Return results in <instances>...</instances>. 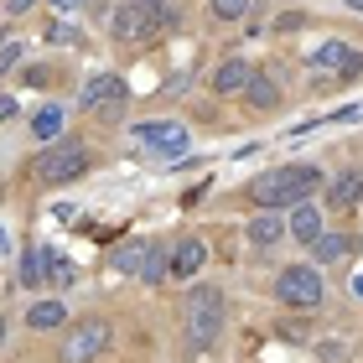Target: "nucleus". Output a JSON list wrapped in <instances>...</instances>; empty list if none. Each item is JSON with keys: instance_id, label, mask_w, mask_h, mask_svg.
<instances>
[{"instance_id": "18", "label": "nucleus", "mask_w": 363, "mask_h": 363, "mask_svg": "<svg viewBox=\"0 0 363 363\" xmlns=\"http://www.w3.org/2000/svg\"><path fill=\"white\" fill-rule=\"evenodd\" d=\"M167 270H172V255L151 239V250H145V259H140V280H167Z\"/></svg>"}, {"instance_id": "23", "label": "nucleus", "mask_w": 363, "mask_h": 363, "mask_svg": "<svg viewBox=\"0 0 363 363\" xmlns=\"http://www.w3.org/2000/svg\"><path fill=\"white\" fill-rule=\"evenodd\" d=\"M16 57H21V42H11V37H6V42H0V73H6Z\"/></svg>"}, {"instance_id": "31", "label": "nucleus", "mask_w": 363, "mask_h": 363, "mask_svg": "<svg viewBox=\"0 0 363 363\" xmlns=\"http://www.w3.org/2000/svg\"><path fill=\"white\" fill-rule=\"evenodd\" d=\"M348 6H353V11H358V6H363V0H348Z\"/></svg>"}, {"instance_id": "30", "label": "nucleus", "mask_w": 363, "mask_h": 363, "mask_svg": "<svg viewBox=\"0 0 363 363\" xmlns=\"http://www.w3.org/2000/svg\"><path fill=\"white\" fill-rule=\"evenodd\" d=\"M135 6H156V0H135Z\"/></svg>"}, {"instance_id": "15", "label": "nucleus", "mask_w": 363, "mask_h": 363, "mask_svg": "<svg viewBox=\"0 0 363 363\" xmlns=\"http://www.w3.org/2000/svg\"><path fill=\"white\" fill-rule=\"evenodd\" d=\"M52 275V250H26L21 255V286H42Z\"/></svg>"}, {"instance_id": "6", "label": "nucleus", "mask_w": 363, "mask_h": 363, "mask_svg": "<svg viewBox=\"0 0 363 363\" xmlns=\"http://www.w3.org/2000/svg\"><path fill=\"white\" fill-rule=\"evenodd\" d=\"M135 145L161 151V156H177V151H187V145H192V135L182 125H172V120H145V125H135Z\"/></svg>"}, {"instance_id": "25", "label": "nucleus", "mask_w": 363, "mask_h": 363, "mask_svg": "<svg viewBox=\"0 0 363 363\" xmlns=\"http://www.w3.org/2000/svg\"><path fill=\"white\" fill-rule=\"evenodd\" d=\"M31 6H37V0H6V11H11V16H21V11H31Z\"/></svg>"}, {"instance_id": "21", "label": "nucleus", "mask_w": 363, "mask_h": 363, "mask_svg": "<svg viewBox=\"0 0 363 363\" xmlns=\"http://www.w3.org/2000/svg\"><path fill=\"white\" fill-rule=\"evenodd\" d=\"M57 130H62V109H57V104H52V109H42L37 120H31V135H37V140H52Z\"/></svg>"}, {"instance_id": "22", "label": "nucleus", "mask_w": 363, "mask_h": 363, "mask_svg": "<svg viewBox=\"0 0 363 363\" xmlns=\"http://www.w3.org/2000/svg\"><path fill=\"white\" fill-rule=\"evenodd\" d=\"M244 11H250V0H213V16H218V21H239Z\"/></svg>"}, {"instance_id": "9", "label": "nucleus", "mask_w": 363, "mask_h": 363, "mask_svg": "<svg viewBox=\"0 0 363 363\" xmlns=\"http://www.w3.org/2000/svg\"><path fill=\"white\" fill-rule=\"evenodd\" d=\"M156 21H151V6H135V0H125L120 11H114V37L120 42H135V37H145Z\"/></svg>"}, {"instance_id": "19", "label": "nucleus", "mask_w": 363, "mask_h": 363, "mask_svg": "<svg viewBox=\"0 0 363 363\" xmlns=\"http://www.w3.org/2000/svg\"><path fill=\"white\" fill-rule=\"evenodd\" d=\"M327 203H333V208H348V203H358V172H342V177L333 182V192H327Z\"/></svg>"}, {"instance_id": "11", "label": "nucleus", "mask_w": 363, "mask_h": 363, "mask_svg": "<svg viewBox=\"0 0 363 363\" xmlns=\"http://www.w3.org/2000/svg\"><path fill=\"white\" fill-rule=\"evenodd\" d=\"M286 234H291V239H301V244H311V239L322 234V208L311 203V197L291 208V223H286Z\"/></svg>"}, {"instance_id": "14", "label": "nucleus", "mask_w": 363, "mask_h": 363, "mask_svg": "<svg viewBox=\"0 0 363 363\" xmlns=\"http://www.w3.org/2000/svg\"><path fill=\"white\" fill-rule=\"evenodd\" d=\"M68 322V306L62 301H37L26 311V327H37V333H52V327H62Z\"/></svg>"}, {"instance_id": "3", "label": "nucleus", "mask_w": 363, "mask_h": 363, "mask_svg": "<svg viewBox=\"0 0 363 363\" xmlns=\"http://www.w3.org/2000/svg\"><path fill=\"white\" fill-rule=\"evenodd\" d=\"M89 145L84 140H57V145H47V151L37 156V177L47 182V187H62V182H78L89 172Z\"/></svg>"}, {"instance_id": "5", "label": "nucleus", "mask_w": 363, "mask_h": 363, "mask_svg": "<svg viewBox=\"0 0 363 363\" xmlns=\"http://www.w3.org/2000/svg\"><path fill=\"white\" fill-rule=\"evenodd\" d=\"M275 296L286 306H317L322 301V270L317 265H286L275 275Z\"/></svg>"}, {"instance_id": "12", "label": "nucleus", "mask_w": 363, "mask_h": 363, "mask_svg": "<svg viewBox=\"0 0 363 363\" xmlns=\"http://www.w3.org/2000/svg\"><path fill=\"white\" fill-rule=\"evenodd\" d=\"M244 234H250V244H255V250H270V244H280V239H286V223H280V213H275V208H265V213H259V218H255L250 228H244Z\"/></svg>"}, {"instance_id": "1", "label": "nucleus", "mask_w": 363, "mask_h": 363, "mask_svg": "<svg viewBox=\"0 0 363 363\" xmlns=\"http://www.w3.org/2000/svg\"><path fill=\"white\" fill-rule=\"evenodd\" d=\"M322 182L327 177L317 167H275V172L250 182V197L259 208H296V203H306L311 192H322Z\"/></svg>"}, {"instance_id": "28", "label": "nucleus", "mask_w": 363, "mask_h": 363, "mask_svg": "<svg viewBox=\"0 0 363 363\" xmlns=\"http://www.w3.org/2000/svg\"><path fill=\"white\" fill-rule=\"evenodd\" d=\"M0 342H6V317H0Z\"/></svg>"}, {"instance_id": "10", "label": "nucleus", "mask_w": 363, "mask_h": 363, "mask_svg": "<svg viewBox=\"0 0 363 363\" xmlns=\"http://www.w3.org/2000/svg\"><path fill=\"white\" fill-rule=\"evenodd\" d=\"M250 78H255V68L244 57H223L218 68H213V89H218V94H244Z\"/></svg>"}, {"instance_id": "27", "label": "nucleus", "mask_w": 363, "mask_h": 363, "mask_svg": "<svg viewBox=\"0 0 363 363\" xmlns=\"http://www.w3.org/2000/svg\"><path fill=\"white\" fill-rule=\"evenodd\" d=\"M358 203H363V172H358Z\"/></svg>"}, {"instance_id": "2", "label": "nucleus", "mask_w": 363, "mask_h": 363, "mask_svg": "<svg viewBox=\"0 0 363 363\" xmlns=\"http://www.w3.org/2000/svg\"><path fill=\"white\" fill-rule=\"evenodd\" d=\"M218 333H223V291L192 286L187 301H182V337H187V348L203 353L218 342Z\"/></svg>"}, {"instance_id": "29", "label": "nucleus", "mask_w": 363, "mask_h": 363, "mask_svg": "<svg viewBox=\"0 0 363 363\" xmlns=\"http://www.w3.org/2000/svg\"><path fill=\"white\" fill-rule=\"evenodd\" d=\"M353 291H358V296H363V275H358V286H353Z\"/></svg>"}, {"instance_id": "4", "label": "nucleus", "mask_w": 363, "mask_h": 363, "mask_svg": "<svg viewBox=\"0 0 363 363\" xmlns=\"http://www.w3.org/2000/svg\"><path fill=\"white\" fill-rule=\"evenodd\" d=\"M104 348H109V322L104 317H84V322H73L68 333H62L57 358L62 363H89V358H99Z\"/></svg>"}, {"instance_id": "8", "label": "nucleus", "mask_w": 363, "mask_h": 363, "mask_svg": "<svg viewBox=\"0 0 363 363\" xmlns=\"http://www.w3.org/2000/svg\"><path fill=\"white\" fill-rule=\"evenodd\" d=\"M125 78L120 73H94L89 78V84H84V104L89 109H99V104H104V109H114V104H125Z\"/></svg>"}, {"instance_id": "26", "label": "nucleus", "mask_w": 363, "mask_h": 363, "mask_svg": "<svg viewBox=\"0 0 363 363\" xmlns=\"http://www.w3.org/2000/svg\"><path fill=\"white\" fill-rule=\"evenodd\" d=\"M52 6H68V11H73V6H78V0H52Z\"/></svg>"}, {"instance_id": "7", "label": "nucleus", "mask_w": 363, "mask_h": 363, "mask_svg": "<svg viewBox=\"0 0 363 363\" xmlns=\"http://www.w3.org/2000/svg\"><path fill=\"white\" fill-rule=\"evenodd\" d=\"M306 68H317V73H337V78H358L363 73V52L348 42H322L317 52H311Z\"/></svg>"}, {"instance_id": "13", "label": "nucleus", "mask_w": 363, "mask_h": 363, "mask_svg": "<svg viewBox=\"0 0 363 363\" xmlns=\"http://www.w3.org/2000/svg\"><path fill=\"white\" fill-rule=\"evenodd\" d=\"M203 259H208L203 239H182L177 250H172V275H177V280H187V275H197V270H203Z\"/></svg>"}, {"instance_id": "20", "label": "nucleus", "mask_w": 363, "mask_h": 363, "mask_svg": "<svg viewBox=\"0 0 363 363\" xmlns=\"http://www.w3.org/2000/svg\"><path fill=\"white\" fill-rule=\"evenodd\" d=\"M342 250H348V244H342V234H327V228H322L317 239H311V259H317V265H327V259H337Z\"/></svg>"}, {"instance_id": "24", "label": "nucleus", "mask_w": 363, "mask_h": 363, "mask_svg": "<svg viewBox=\"0 0 363 363\" xmlns=\"http://www.w3.org/2000/svg\"><path fill=\"white\" fill-rule=\"evenodd\" d=\"M0 120H16V99L11 94H0Z\"/></svg>"}, {"instance_id": "16", "label": "nucleus", "mask_w": 363, "mask_h": 363, "mask_svg": "<svg viewBox=\"0 0 363 363\" xmlns=\"http://www.w3.org/2000/svg\"><path fill=\"white\" fill-rule=\"evenodd\" d=\"M145 250H151V239H130V244H120V250L109 255V265H114V270H125V275H140Z\"/></svg>"}, {"instance_id": "17", "label": "nucleus", "mask_w": 363, "mask_h": 363, "mask_svg": "<svg viewBox=\"0 0 363 363\" xmlns=\"http://www.w3.org/2000/svg\"><path fill=\"white\" fill-rule=\"evenodd\" d=\"M244 94H250V104H255V109H275V104H280V89L270 84L265 73H255L250 84H244Z\"/></svg>"}]
</instances>
